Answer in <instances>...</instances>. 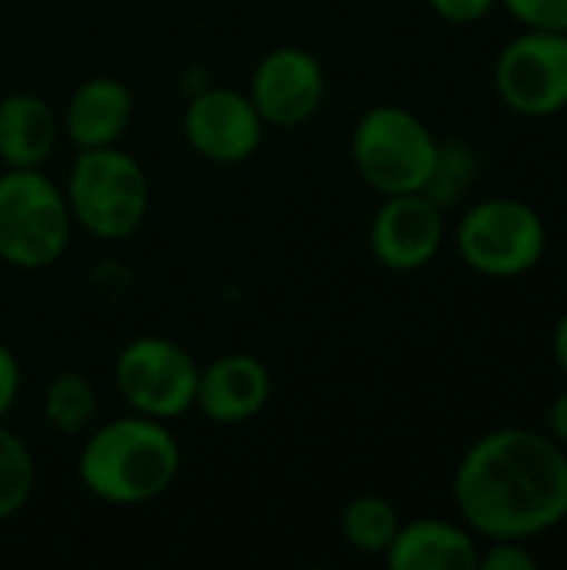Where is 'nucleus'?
I'll return each mask as SVG.
<instances>
[{
  "instance_id": "nucleus-1",
  "label": "nucleus",
  "mask_w": 567,
  "mask_h": 570,
  "mask_svg": "<svg viewBox=\"0 0 567 570\" xmlns=\"http://www.w3.org/2000/svg\"><path fill=\"white\" fill-rule=\"evenodd\" d=\"M451 498L478 541H535L567 521V451L531 428L488 431L461 454Z\"/></svg>"
},
{
  "instance_id": "nucleus-2",
  "label": "nucleus",
  "mask_w": 567,
  "mask_h": 570,
  "mask_svg": "<svg viewBox=\"0 0 567 570\" xmlns=\"http://www.w3.org/2000/svg\"><path fill=\"white\" fill-rule=\"evenodd\" d=\"M180 474V444L167 421L124 414L87 434L77 454L84 491L114 508H140L164 498Z\"/></svg>"
},
{
  "instance_id": "nucleus-3",
  "label": "nucleus",
  "mask_w": 567,
  "mask_h": 570,
  "mask_svg": "<svg viewBox=\"0 0 567 570\" xmlns=\"http://www.w3.org/2000/svg\"><path fill=\"white\" fill-rule=\"evenodd\" d=\"M63 194L74 227H84L97 240H124L137 234L150 210L147 170L117 144L77 150Z\"/></svg>"
},
{
  "instance_id": "nucleus-4",
  "label": "nucleus",
  "mask_w": 567,
  "mask_h": 570,
  "mask_svg": "<svg viewBox=\"0 0 567 570\" xmlns=\"http://www.w3.org/2000/svg\"><path fill=\"white\" fill-rule=\"evenodd\" d=\"M441 140L401 104L368 107L351 130V160L361 180L381 194H418L431 180Z\"/></svg>"
},
{
  "instance_id": "nucleus-5",
  "label": "nucleus",
  "mask_w": 567,
  "mask_h": 570,
  "mask_svg": "<svg viewBox=\"0 0 567 570\" xmlns=\"http://www.w3.org/2000/svg\"><path fill=\"white\" fill-rule=\"evenodd\" d=\"M74 234L63 187L40 167H7L0 174V261L17 271L57 264Z\"/></svg>"
},
{
  "instance_id": "nucleus-6",
  "label": "nucleus",
  "mask_w": 567,
  "mask_h": 570,
  "mask_svg": "<svg viewBox=\"0 0 567 570\" xmlns=\"http://www.w3.org/2000/svg\"><path fill=\"white\" fill-rule=\"evenodd\" d=\"M454 250L475 274L488 281H515L545 261L548 224L521 197H485L461 214Z\"/></svg>"
},
{
  "instance_id": "nucleus-7",
  "label": "nucleus",
  "mask_w": 567,
  "mask_h": 570,
  "mask_svg": "<svg viewBox=\"0 0 567 570\" xmlns=\"http://www.w3.org/2000/svg\"><path fill=\"white\" fill-rule=\"evenodd\" d=\"M201 364L194 354L160 334H140L114 357V387L120 401L144 417L177 421L194 411Z\"/></svg>"
},
{
  "instance_id": "nucleus-8",
  "label": "nucleus",
  "mask_w": 567,
  "mask_h": 570,
  "mask_svg": "<svg viewBox=\"0 0 567 570\" xmlns=\"http://www.w3.org/2000/svg\"><path fill=\"white\" fill-rule=\"evenodd\" d=\"M495 90L521 117H555L567 110V33L521 30L495 57Z\"/></svg>"
},
{
  "instance_id": "nucleus-9",
  "label": "nucleus",
  "mask_w": 567,
  "mask_h": 570,
  "mask_svg": "<svg viewBox=\"0 0 567 570\" xmlns=\"http://www.w3.org/2000/svg\"><path fill=\"white\" fill-rule=\"evenodd\" d=\"M184 140L187 147L211 164H244L261 144L267 124L251 104L247 90L237 87H207L197 90L184 107Z\"/></svg>"
},
{
  "instance_id": "nucleus-10",
  "label": "nucleus",
  "mask_w": 567,
  "mask_h": 570,
  "mask_svg": "<svg viewBox=\"0 0 567 570\" xmlns=\"http://www.w3.org/2000/svg\"><path fill=\"white\" fill-rule=\"evenodd\" d=\"M247 97L267 127H301L317 117L328 97L324 63L304 47L267 50L247 83Z\"/></svg>"
},
{
  "instance_id": "nucleus-11",
  "label": "nucleus",
  "mask_w": 567,
  "mask_h": 570,
  "mask_svg": "<svg viewBox=\"0 0 567 570\" xmlns=\"http://www.w3.org/2000/svg\"><path fill=\"white\" fill-rule=\"evenodd\" d=\"M444 210L428 194L384 197L368 227V247L374 261L394 274L428 267L444 247Z\"/></svg>"
},
{
  "instance_id": "nucleus-12",
  "label": "nucleus",
  "mask_w": 567,
  "mask_h": 570,
  "mask_svg": "<svg viewBox=\"0 0 567 570\" xmlns=\"http://www.w3.org/2000/svg\"><path fill=\"white\" fill-rule=\"evenodd\" d=\"M271 391L274 381L267 364L254 354L231 351L201 367L194 411H201L211 424H244L267 407Z\"/></svg>"
},
{
  "instance_id": "nucleus-13",
  "label": "nucleus",
  "mask_w": 567,
  "mask_h": 570,
  "mask_svg": "<svg viewBox=\"0 0 567 570\" xmlns=\"http://www.w3.org/2000/svg\"><path fill=\"white\" fill-rule=\"evenodd\" d=\"M134 124V94L117 77H87L67 97L60 114V134L77 147H110Z\"/></svg>"
},
{
  "instance_id": "nucleus-14",
  "label": "nucleus",
  "mask_w": 567,
  "mask_h": 570,
  "mask_svg": "<svg viewBox=\"0 0 567 570\" xmlns=\"http://www.w3.org/2000/svg\"><path fill=\"white\" fill-rule=\"evenodd\" d=\"M481 544L461 521H401L384 561L391 570H478Z\"/></svg>"
},
{
  "instance_id": "nucleus-15",
  "label": "nucleus",
  "mask_w": 567,
  "mask_h": 570,
  "mask_svg": "<svg viewBox=\"0 0 567 570\" xmlns=\"http://www.w3.org/2000/svg\"><path fill=\"white\" fill-rule=\"evenodd\" d=\"M60 117L53 107L30 90L0 97V164L3 167H43L57 147Z\"/></svg>"
},
{
  "instance_id": "nucleus-16",
  "label": "nucleus",
  "mask_w": 567,
  "mask_h": 570,
  "mask_svg": "<svg viewBox=\"0 0 567 570\" xmlns=\"http://www.w3.org/2000/svg\"><path fill=\"white\" fill-rule=\"evenodd\" d=\"M398 528H401V514L381 494H358L341 511V538L358 554L384 558Z\"/></svg>"
},
{
  "instance_id": "nucleus-17",
  "label": "nucleus",
  "mask_w": 567,
  "mask_h": 570,
  "mask_svg": "<svg viewBox=\"0 0 567 570\" xmlns=\"http://www.w3.org/2000/svg\"><path fill=\"white\" fill-rule=\"evenodd\" d=\"M40 411L50 431L63 438H80L97 414V387L77 371H60L47 381Z\"/></svg>"
},
{
  "instance_id": "nucleus-18",
  "label": "nucleus",
  "mask_w": 567,
  "mask_h": 570,
  "mask_svg": "<svg viewBox=\"0 0 567 570\" xmlns=\"http://www.w3.org/2000/svg\"><path fill=\"white\" fill-rule=\"evenodd\" d=\"M37 484V464L30 448L0 421V524L17 518Z\"/></svg>"
},
{
  "instance_id": "nucleus-19",
  "label": "nucleus",
  "mask_w": 567,
  "mask_h": 570,
  "mask_svg": "<svg viewBox=\"0 0 567 570\" xmlns=\"http://www.w3.org/2000/svg\"><path fill=\"white\" fill-rule=\"evenodd\" d=\"M475 177H478V154L465 140H441L431 180L424 184L421 194H428L441 210H448L468 194Z\"/></svg>"
},
{
  "instance_id": "nucleus-20",
  "label": "nucleus",
  "mask_w": 567,
  "mask_h": 570,
  "mask_svg": "<svg viewBox=\"0 0 567 570\" xmlns=\"http://www.w3.org/2000/svg\"><path fill=\"white\" fill-rule=\"evenodd\" d=\"M521 30H558L567 33V0H498Z\"/></svg>"
},
{
  "instance_id": "nucleus-21",
  "label": "nucleus",
  "mask_w": 567,
  "mask_h": 570,
  "mask_svg": "<svg viewBox=\"0 0 567 570\" xmlns=\"http://www.w3.org/2000/svg\"><path fill=\"white\" fill-rule=\"evenodd\" d=\"M478 570H538V558L528 541H488L481 544Z\"/></svg>"
},
{
  "instance_id": "nucleus-22",
  "label": "nucleus",
  "mask_w": 567,
  "mask_h": 570,
  "mask_svg": "<svg viewBox=\"0 0 567 570\" xmlns=\"http://www.w3.org/2000/svg\"><path fill=\"white\" fill-rule=\"evenodd\" d=\"M431 13L444 23H481L485 17H491L498 10V0H428Z\"/></svg>"
},
{
  "instance_id": "nucleus-23",
  "label": "nucleus",
  "mask_w": 567,
  "mask_h": 570,
  "mask_svg": "<svg viewBox=\"0 0 567 570\" xmlns=\"http://www.w3.org/2000/svg\"><path fill=\"white\" fill-rule=\"evenodd\" d=\"M17 397H20V361L0 341V421L13 411Z\"/></svg>"
},
{
  "instance_id": "nucleus-24",
  "label": "nucleus",
  "mask_w": 567,
  "mask_h": 570,
  "mask_svg": "<svg viewBox=\"0 0 567 570\" xmlns=\"http://www.w3.org/2000/svg\"><path fill=\"white\" fill-rule=\"evenodd\" d=\"M545 421H548V431L545 434L567 451V387L548 404V417Z\"/></svg>"
},
{
  "instance_id": "nucleus-25",
  "label": "nucleus",
  "mask_w": 567,
  "mask_h": 570,
  "mask_svg": "<svg viewBox=\"0 0 567 570\" xmlns=\"http://www.w3.org/2000/svg\"><path fill=\"white\" fill-rule=\"evenodd\" d=\"M551 354H555L558 371L567 377V311L558 317V324L551 331Z\"/></svg>"
}]
</instances>
